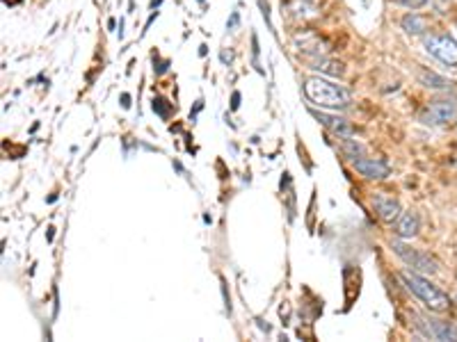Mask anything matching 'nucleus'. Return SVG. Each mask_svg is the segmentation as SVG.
I'll return each mask as SVG.
<instances>
[{"mask_svg":"<svg viewBox=\"0 0 457 342\" xmlns=\"http://www.w3.org/2000/svg\"><path fill=\"white\" fill-rule=\"evenodd\" d=\"M121 105H124V107H131V96H128V94H121Z\"/></svg>","mask_w":457,"mask_h":342,"instance_id":"obj_19","label":"nucleus"},{"mask_svg":"<svg viewBox=\"0 0 457 342\" xmlns=\"http://www.w3.org/2000/svg\"><path fill=\"white\" fill-rule=\"evenodd\" d=\"M400 5L409 7V10H421V7L428 5V0H400Z\"/></svg>","mask_w":457,"mask_h":342,"instance_id":"obj_14","label":"nucleus"},{"mask_svg":"<svg viewBox=\"0 0 457 342\" xmlns=\"http://www.w3.org/2000/svg\"><path fill=\"white\" fill-rule=\"evenodd\" d=\"M354 169L359 171L361 176L371 178V181H380V178H386L391 167L380 160V157H361V160H354Z\"/></svg>","mask_w":457,"mask_h":342,"instance_id":"obj_6","label":"nucleus"},{"mask_svg":"<svg viewBox=\"0 0 457 342\" xmlns=\"http://www.w3.org/2000/svg\"><path fill=\"white\" fill-rule=\"evenodd\" d=\"M425 48L430 55L448 66H457V41L448 34H430L425 39Z\"/></svg>","mask_w":457,"mask_h":342,"instance_id":"obj_3","label":"nucleus"},{"mask_svg":"<svg viewBox=\"0 0 457 342\" xmlns=\"http://www.w3.org/2000/svg\"><path fill=\"white\" fill-rule=\"evenodd\" d=\"M345 150L352 157H357V153H361V146H359V144H354V142H345Z\"/></svg>","mask_w":457,"mask_h":342,"instance_id":"obj_15","label":"nucleus"},{"mask_svg":"<svg viewBox=\"0 0 457 342\" xmlns=\"http://www.w3.org/2000/svg\"><path fill=\"white\" fill-rule=\"evenodd\" d=\"M220 57H222V62H224V64H227V62H231V60H234V53H227V51H222V55H220Z\"/></svg>","mask_w":457,"mask_h":342,"instance_id":"obj_18","label":"nucleus"},{"mask_svg":"<svg viewBox=\"0 0 457 342\" xmlns=\"http://www.w3.org/2000/svg\"><path fill=\"white\" fill-rule=\"evenodd\" d=\"M304 94L306 98L320 107L336 109V107H345L347 103H350V92H347L345 87L334 85V82L318 78V75H313V78L304 82Z\"/></svg>","mask_w":457,"mask_h":342,"instance_id":"obj_1","label":"nucleus"},{"mask_svg":"<svg viewBox=\"0 0 457 342\" xmlns=\"http://www.w3.org/2000/svg\"><path fill=\"white\" fill-rule=\"evenodd\" d=\"M391 249L398 253V256L405 260V263L412 267V269L421 272V274H434L436 272V263L428 256V253L416 251V249H412V246H407L402 242H393Z\"/></svg>","mask_w":457,"mask_h":342,"instance_id":"obj_4","label":"nucleus"},{"mask_svg":"<svg viewBox=\"0 0 457 342\" xmlns=\"http://www.w3.org/2000/svg\"><path fill=\"white\" fill-rule=\"evenodd\" d=\"M402 30L407 34H423L425 32V21H423L419 14H407L402 18Z\"/></svg>","mask_w":457,"mask_h":342,"instance_id":"obj_12","label":"nucleus"},{"mask_svg":"<svg viewBox=\"0 0 457 342\" xmlns=\"http://www.w3.org/2000/svg\"><path fill=\"white\" fill-rule=\"evenodd\" d=\"M419 82L428 89H450L453 87V82H450L448 78H443V75L434 73V71H421Z\"/></svg>","mask_w":457,"mask_h":342,"instance_id":"obj_11","label":"nucleus"},{"mask_svg":"<svg viewBox=\"0 0 457 342\" xmlns=\"http://www.w3.org/2000/svg\"><path fill=\"white\" fill-rule=\"evenodd\" d=\"M457 119V103L455 101H434L423 114L425 123H448Z\"/></svg>","mask_w":457,"mask_h":342,"instance_id":"obj_5","label":"nucleus"},{"mask_svg":"<svg viewBox=\"0 0 457 342\" xmlns=\"http://www.w3.org/2000/svg\"><path fill=\"white\" fill-rule=\"evenodd\" d=\"M402 280H405L407 290L414 292L416 297H419L423 304H425L430 311L434 313H443L450 308V297L443 290H439L436 285L430 283L428 278H423L421 274H414V272H402Z\"/></svg>","mask_w":457,"mask_h":342,"instance_id":"obj_2","label":"nucleus"},{"mask_svg":"<svg viewBox=\"0 0 457 342\" xmlns=\"http://www.w3.org/2000/svg\"><path fill=\"white\" fill-rule=\"evenodd\" d=\"M238 23H240V14H238V12H234V14H231V18H229V23H227V27H229V30H231V32H234V30H236V27H238Z\"/></svg>","mask_w":457,"mask_h":342,"instance_id":"obj_16","label":"nucleus"},{"mask_svg":"<svg viewBox=\"0 0 457 342\" xmlns=\"http://www.w3.org/2000/svg\"><path fill=\"white\" fill-rule=\"evenodd\" d=\"M428 331L432 338L436 340H455L457 342V328L450 326L448 321H439V319H430L428 321Z\"/></svg>","mask_w":457,"mask_h":342,"instance_id":"obj_10","label":"nucleus"},{"mask_svg":"<svg viewBox=\"0 0 457 342\" xmlns=\"http://www.w3.org/2000/svg\"><path fill=\"white\" fill-rule=\"evenodd\" d=\"M238 105H240V94L236 92V94H234V98H231V107L238 109Z\"/></svg>","mask_w":457,"mask_h":342,"instance_id":"obj_17","label":"nucleus"},{"mask_svg":"<svg viewBox=\"0 0 457 342\" xmlns=\"http://www.w3.org/2000/svg\"><path fill=\"white\" fill-rule=\"evenodd\" d=\"M395 228H398V235L400 237H414L416 233H419V228H421V219H419V215H416V212H402V215L398 217V226H395Z\"/></svg>","mask_w":457,"mask_h":342,"instance_id":"obj_9","label":"nucleus"},{"mask_svg":"<svg viewBox=\"0 0 457 342\" xmlns=\"http://www.w3.org/2000/svg\"><path fill=\"white\" fill-rule=\"evenodd\" d=\"M311 68H320V71H325V73H332V75H341L343 73V66L341 64H336V62H316Z\"/></svg>","mask_w":457,"mask_h":342,"instance_id":"obj_13","label":"nucleus"},{"mask_svg":"<svg viewBox=\"0 0 457 342\" xmlns=\"http://www.w3.org/2000/svg\"><path fill=\"white\" fill-rule=\"evenodd\" d=\"M375 210H378V215L384 219V222H395V219L400 217V203L395 201L393 196H386V194L375 196Z\"/></svg>","mask_w":457,"mask_h":342,"instance_id":"obj_8","label":"nucleus"},{"mask_svg":"<svg viewBox=\"0 0 457 342\" xmlns=\"http://www.w3.org/2000/svg\"><path fill=\"white\" fill-rule=\"evenodd\" d=\"M313 116H316V119L323 123V126L330 128L334 135H338V137H350L352 135V126L343 119V116H334V114H327V112H316V109H313Z\"/></svg>","mask_w":457,"mask_h":342,"instance_id":"obj_7","label":"nucleus"}]
</instances>
